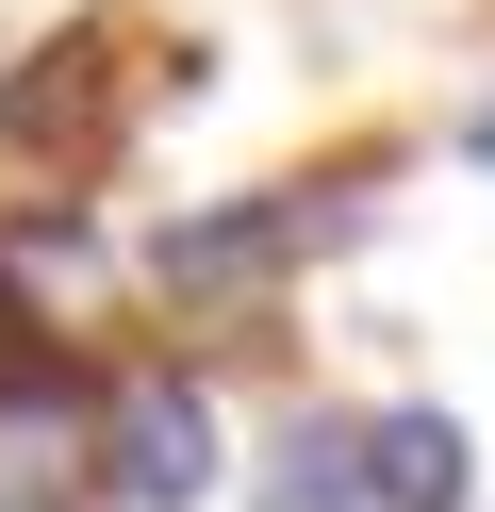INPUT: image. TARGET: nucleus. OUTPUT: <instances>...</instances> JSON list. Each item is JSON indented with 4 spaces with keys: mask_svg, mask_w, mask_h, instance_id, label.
I'll return each instance as SVG.
<instances>
[{
    "mask_svg": "<svg viewBox=\"0 0 495 512\" xmlns=\"http://www.w3.org/2000/svg\"><path fill=\"white\" fill-rule=\"evenodd\" d=\"M347 232H363L347 182H248V199H198V215L149 232V298L165 314H264V298H297Z\"/></svg>",
    "mask_w": 495,
    "mask_h": 512,
    "instance_id": "nucleus-1",
    "label": "nucleus"
},
{
    "mask_svg": "<svg viewBox=\"0 0 495 512\" xmlns=\"http://www.w3.org/2000/svg\"><path fill=\"white\" fill-rule=\"evenodd\" d=\"M99 496L116 512H215L231 496V413L198 364H99Z\"/></svg>",
    "mask_w": 495,
    "mask_h": 512,
    "instance_id": "nucleus-2",
    "label": "nucleus"
},
{
    "mask_svg": "<svg viewBox=\"0 0 495 512\" xmlns=\"http://www.w3.org/2000/svg\"><path fill=\"white\" fill-rule=\"evenodd\" d=\"M363 496H380V512H462V496H479V430H462L446 397L363 413Z\"/></svg>",
    "mask_w": 495,
    "mask_h": 512,
    "instance_id": "nucleus-3",
    "label": "nucleus"
},
{
    "mask_svg": "<svg viewBox=\"0 0 495 512\" xmlns=\"http://www.w3.org/2000/svg\"><path fill=\"white\" fill-rule=\"evenodd\" d=\"M248 512H380V496H363V413H347V397H297L281 430H264Z\"/></svg>",
    "mask_w": 495,
    "mask_h": 512,
    "instance_id": "nucleus-4",
    "label": "nucleus"
},
{
    "mask_svg": "<svg viewBox=\"0 0 495 512\" xmlns=\"http://www.w3.org/2000/svg\"><path fill=\"white\" fill-rule=\"evenodd\" d=\"M446 149H462V166H495V100H479V116H446Z\"/></svg>",
    "mask_w": 495,
    "mask_h": 512,
    "instance_id": "nucleus-5",
    "label": "nucleus"
},
{
    "mask_svg": "<svg viewBox=\"0 0 495 512\" xmlns=\"http://www.w3.org/2000/svg\"><path fill=\"white\" fill-rule=\"evenodd\" d=\"M0 512H17V496H0Z\"/></svg>",
    "mask_w": 495,
    "mask_h": 512,
    "instance_id": "nucleus-6",
    "label": "nucleus"
}]
</instances>
